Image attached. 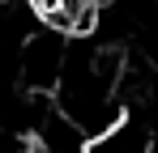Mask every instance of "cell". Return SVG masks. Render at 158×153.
<instances>
[{"mask_svg":"<svg viewBox=\"0 0 158 153\" xmlns=\"http://www.w3.org/2000/svg\"><path fill=\"white\" fill-rule=\"evenodd\" d=\"M120 76H124V55L107 43H73L64 51V68L56 76V111L94 140L98 132L124 119V98H120Z\"/></svg>","mask_w":158,"mask_h":153,"instance_id":"cell-1","label":"cell"},{"mask_svg":"<svg viewBox=\"0 0 158 153\" xmlns=\"http://www.w3.org/2000/svg\"><path fill=\"white\" fill-rule=\"evenodd\" d=\"M64 51H69V34H60L52 26H34L26 38L17 43V68H22V85L34 94H52L56 76L64 68Z\"/></svg>","mask_w":158,"mask_h":153,"instance_id":"cell-2","label":"cell"}]
</instances>
